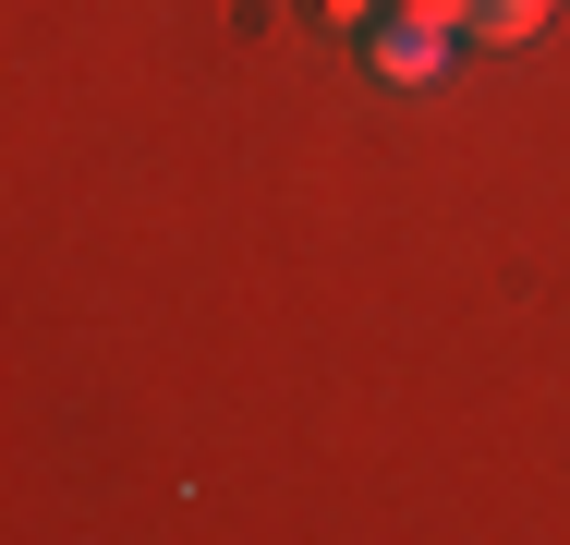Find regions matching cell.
Returning <instances> with one entry per match:
<instances>
[{"label": "cell", "instance_id": "cell-1", "mask_svg": "<svg viewBox=\"0 0 570 545\" xmlns=\"http://www.w3.org/2000/svg\"><path fill=\"white\" fill-rule=\"evenodd\" d=\"M450 61H461V24L438 0H389V12L364 24V73H376V86H438Z\"/></svg>", "mask_w": 570, "mask_h": 545}, {"label": "cell", "instance_id": "cell-2", "mask_svg": "<svg viewBox=\"0 0 570 545\" xmlns=\"http://www.w3.org/2000/svg\"><path fill=\"white\" fill-rule=\"evenodd\" d=\"M547 12L559 0H461V37L473 49H522V37H547Z\"/></svg>", "mask_w": 570, "mask_h": 545}, {"label": "cell", "instance_id": "cell-3", "mask_svg": "<svg viewBox=\"0 0 570 545\" xmlns=\"http://www.w3.org/2000/svg\"><path fill=\"white\" fill-rule=\"evenodd\" d=\"M316 12H328V24H376L389 0H316Z\"/></svg>", "mask_w": 570, "mask_h": 545}]
</instances>
